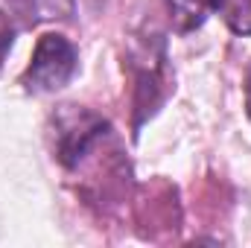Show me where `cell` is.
Masks as SVG:
<instances>
[{
	"mask_svg": "<svg viewBox=\"0 0 251 248\" xmlns=\"http://www.w3.org/2000/svg\"><path fill=\"white\" fill-rule=\"evenodd\" d=\"M126 67L131 73V108H134V131L158 114V108L173 94V70H170V53L167 38L146 26L128 38L126 50Z\"/></svg>",
	"mask_w": 251,
	"mask_h": 248,
	"instance_id": "6da1fadb",
	"label": "cell"
},
{
	"mask_svg": "<svg viewBox=\"0 0 251 248\" xmlns=\"http://www.w3.org/2000/svg\"><path fill=\"white\" fill-rule=\"evenodd\" d=\"M12 44H15V24H12V18L0 9V70H3L6 56L12 53Z\"/></svg>",
	"mask_w": 251,
	"mask_h": 248,
	"instance_id": "52a82bcc",
	"label": "cell"
},
{
	"mask_svg": "<svg viewBox=\"0 0 251 248\" xmlns=\"http://www.w3.org/2000/svg\"><path fill=\"white\" fill-rule=\"evenodd\" d=\"M108 137H111V123L85 105H59L50 117L53 155L70 173L88 167Z\"/></svg>",
	"mask_w": 251,
	"mask_h": 248,
	"instance_id": "7a4b0ae2",
	"label": "cell"
},
{
	"mask_svg": "<svg viewBox=\"0 0 251 248\" xmlns=\"http://www.w3.org/2000/svg\"><path fill=\"white\" fill-rule=\"evenodd\" d=\"M243 94H246V114H249V120H251V64H249V70H246V85H243Z\"/></svg>",
	"mask_w": 251,
	"mask_h": 248,
	"instance_id": "ba28073f",
	"label": "cell"
},
{
	"mask_svg": "<svg viewBox=\"0 0 251 248\" xmlns=\"http://www.w3.org/2000/svg\"><path fill=\"white\" fill-rule=\"evenodd\" d=\"M26 24L67 21L73 15V0H9Z\"/></svg>",
	"mask_w": 251,
	"mask_h": 248,
	"instance_id": "5b68a950",
	"label": "cell"
},
{
	"mask_svg": "<svg viewBox=\"0 0 251 248\" xmlns=\"http://www.w3.org/2000/svg\"><path fill=\"white\" fill-rule=\"evenodd\" d=\"M225 21L231 26V32L237 35H251V0H234L225 9Z\"/></svg>",
	"mask_w": 251,
	"mask_h": 248,
	"instance_id": "8992f818",
	"label": "cell"
},
{
	"mask_svg": "<svg viewBox=\"0 0 251 248\" xmlns=\"http://www.w3.org/2000/svg\"><path fill=\"white\" fill-rule=\"evenodd\" d=\"M228 3L231 0H167V12H170L176 32H193L213 12H222Z\"/></svg>",
	"mask_w": 251,
	"mask_h": 248,
	"instance_id": "277c9868",
	"label": "cell"
},
{
	"mask_svg": "<svg viewBox=\"0 0 251 248\" xmlns=\"http://www.w3.org/2000/svg\"><path fill=\"white\" fill-rule=\"evenodd\" d=\"M76 70H79L76 47L59 32H44L35 41L32 59L21 76V85L29 94H56L76 76Z\"/></svg>",
	"mask_w": 251,
	"mask_h": 248,
	"instance_id": "3957f363",
	"label": "cell"
}]
</instances>
